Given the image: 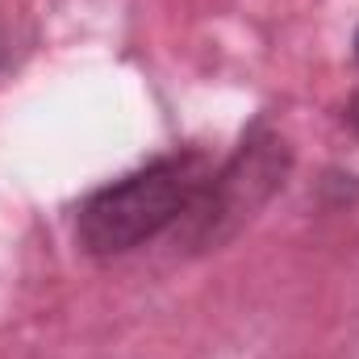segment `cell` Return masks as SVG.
<instances>
[{
	"mask_svg": "<svg viewBox=\"0 0 359 359\" xmlns=\"http://www.w3.org/2000/svg\"><path fill=\"white\" fill-rule=\"evenodd\" d=\"M209 176L213 163L205 151H172L130 176L96 188L76 217L80 247L96 259H117L138 251L142 243L159 238L163 230L180 226L192 213Z\"/></svg>",
	"mask_w": 359,
	"mask_h": 359,
	"instance_id": "cell-1",
	"label": "cell"
},
{
	"mask_svg": "<svg viewBox=\"0 0 359 359\" xmlns=\"http://www.w3.org/2000/svg\"><path fill=\"white\" fill-rule=\"evenodd\" d=\"M280 155H284V151H280V138H271V134H251V138L243 142V151H238L222 172L209 176L201 201H196L192 213H188V217H196V226H201L205 238H217V226H222L226 217H247L255 205L268 201V192L280 184V176H284Z\"/></svg>",
	"mask_w": 359,
	"mask_h": 359,
	"instance_id": "cell-2",
	"label": "cell"
},
{
	"mask_svg": "<svg viewBox=\"0 0 359 359\" xmlns=\"http://www.w3.org/2000/svg\"><path fill=\"white\" fill-rule=\"evenodd\" d=\"M347 121H351V126L359 130V92L351 96V104H347Z\"/></svg>",
	"mask_w": 359,
	"mask_h": 359,
	"instance_id": "cell-3",
	"label": "cell"
},
{
	"mask_svg": "<svg viewBox=\"0 0 359 359\" xmlns=\"http://www.w3.org/2000/svg\"><path fill=\"white\" fill-rule=\"evenodd\" d=\"M355 59H359V29H355Z\"/></svg>",
	"mask_w": 359,
	"mask_h": 359,
	"instance_id": "cell-4",
	"label": "cell"
}]
</instances>
